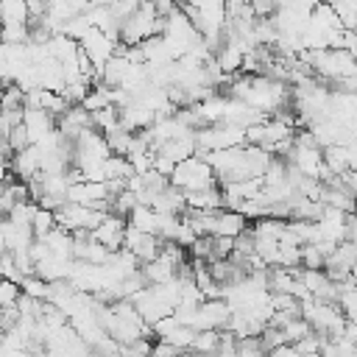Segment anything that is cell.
Returning a JSON list of instances; mask_svg holds the SVG:
<instances>
[{
    "mask_svg": "<svg viewBox=\"0 0 357 357\" xmlns=\"http://www.w3.org/2000/svg\"><path fill=\"white\" fill-rule=\"evenodd\" d=\"M162 36H165V42H167V47L173 50L176 59H181L184 53H190L192 47H198V45L204 42V33L195 28V22L184 14L181 6H178L173 14L165 17V31H162Z\"/></svg>",
    "mask_w": 357,
    "mask_h": 357,
    "instance_id": "1",
    "label": "cell"
},
{
    "mask_svg": "<svg viewBox=\"0 0 357 357\" xmlns=\"http://www.w3.org/2000/svg\"><path fill=\"white\" fill-rule=\"evenodd\" d=\"M126 234H128V218L117 215V212H109L95 229H92V237L98 243H103L106 248L112 251H120L126 245Z\"/></svg>",
    "mask_w": 357,
    "mask_h": 357,
    "instance_id": "5",
    "label": "cell"
},
{
    "mask_svg": "<svg viewBox=\"0 0 357 357\" xmlns=\"http://www.w3.org/2000/svg\"><path fill=\"white\" fill-rule=\"evenodd\" d=\"M231 321V307L226 304V298H204L201 310H198V321L195 329H226Z\"/></svg>",
    "mask_w": 357,
    "mask_h": 357,
    "instance_id": "8",
    "label": "cell"
},
{
    "mask_svg": "<svg viewBox=\"0 0 357 357\" xmlns=\"http://www.w3.org/2000/svg\"><path fill=\"white\" fill-rule=\"evenodd\" d=\"M56 226H59L56 212H53V209L39 206V209H36V218H33V234H36V240H45Z\"/></svg>",
    "mask_w": 357,
    "mask_h": 357,
    "instance_id": "15",
    "label": "cell"
},
{
    "mask_svg": "<svg viewBox=\"0 0 357 357\" xmlns=\"http://www.w3.org/2000/svg\"><path fill=\"white\" fill-rule=\"evenodd\" d=\"M195 142H198V153H209V151H223V148H237L245 145V128L243 126H229V123H212L195 131Z\"/></svg>",
    "mask_w": 357,
    "mask_h": 357,
    "instance_id": "3",
    "label": "cell"
},
{
    "mask_svg": "<svg viewBox=\"0 0 357 357\" xmlns=\"http://www.w3.org/2000/svg\"><path fill=\"white\" fill-rule=\"evenodd\" d=\"M170 184L178 187L181 192H195V190L218 187L220 178H218L215 167H212L201 153H195V156H190V159H184V162L176 165V170H173V176H170Z\"/></svg>",
    "mask_w": 357,
    "mask_h": 357,
    "instance_id": "2",
    "label": "cell"
},
{
    "mask_svg": "<svg viewBox=\"0 0 357 357\" xmlns=\"http://www.w3.org/2000/svg\"><path fill=\"white\" fill-rule=\"evenodd\" d=\"M106 215H109V212H103V209L84 206V204H73V201H67L64 206L56 209V220H59V226L67 229V231H78V229H89V231H92Z\"/></svg>",
    "mask_w": 357,
    "mask_h": 357,
    "instance_id": "4",
    "label": "cell"
},
{
    "mask_svg": "<svg viewBox=\"0 0 357 357\" xmlns=\"http://www.w3.org/2000/svg\"><path fill=\"white\" fill-rule=\"evenodd\" d=\"M20 296H22V284L14 282V279H3V284H0V301H3V307H17Z\"/></svg>",
    "mask_w": 357,
    "mask_h": 357,
    "instance_id": "16",
    "label": "cell"
},
{
    "mask_svg": "<svg viewBox=\"0 0 357 357\" xmlns=\"http://www.w3.org/2000/svg\"><path fill=\"white\" fill-rule=\"evenodd\" d=\"M22 123L31 134V142H42L47 134H53L59 128V117L53 112H45V109H25Z\"/></svg>",
    "mask_w": 357,
    "mask_h": 357,
    "instance_id": "9",
    "label": "cell"
},
{
    "mask_svg": "<svg viewBox=\"0 0 357 357\" xmlns=\"http://www.w3.org/2000/svg\"><path fill=\"white\" fill-rule=\"evenodd\" d=\"M128 223L139 231H148V234H159V226H162V212H156L153 206L148 204H137L134 212L128 215Z\"/></svg>",
    "mask_w": 357,
    "mask_h": 357,
    "instance_id": "11",
    "label": "cell"
},
{
    "mask_svg": "<svg viewBox=\"0 0 357 357\" xmlns=\"http://www.w3.org/2000/svg\"><path fill=\"white\" fill-rule=\"evenodd\" d=\"M162 245H165V240H162L159 234L139 231V229H134V226L128 223V234H126V245H123V248H128L142 265L151 262V259H156V257L162 254Z\"/></svg>",
    "mask_w": 357,
    "mask_h": 357,
    "instance_id": "6",
    "label": "cell"
},
{
    "mask_svg": "<svg viewBox=\"0 0 357 357\" xmlns=\"http://www.w3.org/2000/svg\"><path fill=\"white\" fill-rule=\"evenodd\" d=\"M0 17H3V25H22V22L31 25V6L28 0H3Z\"/></svg>",
    "mask_w": 357,
    "mask_h": 357,
    "instance_id": "13",
    "label": "cell"
},
{
    "mask_svg": "<svg viewBox=\"0 0 357 357\" xmlns=\"http://www.w3.org/2000/svg\"><path fill=\"white\" fill-rule=\"evenodd\" d=\"M81 50L92 59V64H95L98 73H100V67L114 56V50H117V39H112V36L103 33L100 28H92V31L81 39Z\"/></svg>",
    "mask_w": 357,
    "mask_h": 357,
    "instance_id": "7",
    "label": "cell"
},
{
    "mask_svg": "<svg viewBox=\"0 0 357 357\" xmlns=\"http://www.w3.org/2000/svg\"><path fill=\"white\" fill-rule=\"evenodd\" d=\"M134 61H128L126 56H120V53H114L103 67H100V84H106V86H120L123 84V78H126V73H128V67H131Z\"/></svg>",
    "mask_w": 357,
    "mask_h": 357,
    "instance_id": "12",
    "label": "cell"
},
{
    "mask_svg": "<svg viewBox=\"0 0 357 357\" xmlns=\"http://www.w3.org/2000/svg\"><path fill=\"white\" fill-rule=\"evenodd\" d=\"M178 265H173L167 257H156V259H151V262H145L142 265V273H145V279H148V284H165V282H173L176 276H178Z\"/></svg>",
    "mask_w": 357,
    "mask_h": 357,
    "instance_id": "10",
    "label": "cell"
},
{
    "mask_svg": "<svg viewBox=\"0 0 357 357\" xmlns=\"http://www.w3.org/2000/svg\"><path fill=\"white\" fill-rule=\"evenodd\" d=\"M181 354H184V349H178L170 340H156L153 343V357H181Z\"/></svg>",
    "mask_w": 357,
    "mask_h": 357,
    "instance_id": "17",
    "label": "cell"
},
{
    "mask_svg": "<svg viewBox=\"0 0 357 357\" xmlns=\"http://www.w3.org/2000/svg\"><path fill=\"white\" fill-rule=\"evenodd\" d=\"M84 106H86L89 112H100V109L114 106V86H106V84L98 81V84L89 89V95L84 98Z\"/></svg>",
    "mask_w": 357,
    "mask_h": 357,
    "instance_id": "14",
    "label": "cell"
}]
</instances>
